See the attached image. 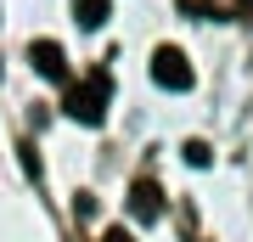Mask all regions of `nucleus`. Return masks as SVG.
Returning a JSON list of instances; mask_svg holds the SVG:
<instances>
[{
  "label": "nucleus",
  "mask_w": 253,
  "mask_h": 242,
  "mask_svg": "<svg viewBox=\"0 0 253 242\" xmlns=\"http://www.w3.org/2000/svg\"><path fill=\"white\" fill-rule=\"evenodd\" d=\"M107 96H113V73L107 68H96V73H84L79 85L68 90V101H62V113L73 118V124H84V130H96L101 118H107Z\"/></svg>",
  "instance_id": "nucleus-1"
},
{
  "label": "nucleus",
  "mask_w": 253,
  "mask_h": 242,
  "mask_svg": "<svg viewBox=\"0 0 253 242\" xmlns=\"http://www.w3.org/2000/svg\"><path fill=\"white\" fill-rule=\"evenodd\" d=\"M152 85H163V90H191L197 85V73H191V62H186V51H174V45H158L152 51Z\"/></svg>",
  "instance_id": "nucleus-2"
},
{
  "label": "nucleus",
  "mask_w": 253,
  "mask_h": 242,
  "mask_svg": "<svg viewBox=\"0 0 253 242\" xmlns=\"http://www.w3.org/2000/svg\"><path fill=\"white\" fill-rule=\"evenodd\" d=\"M28 62L40 79H68V51L56 40H28Z\"/></svg>",
  "instance_id": "nucleus-3"
},
{
  "label": "nucleus",
  "mask_w": 253,
  "mask_h": 242,
  "mask_svg": "<svg viewBox=\"0 0 253 242\" xmlns=\"http://www.w3.org/2000/svg\"><path fill=\"white\" fill-rule=\"evenodd\" d=\"M129 208H135V220H146V225H152V220H163V192H158V180H135V186H129Z\"/></svg>",
  "instance_id": "nucleus-4"
},
{
  "label": "nucleus",
  "mask_w": 253,
  "mask_h": 242,
  "mask_svg": "<svg viewBox=\"0 0 253 242\" xmlns=\"http://www.w3.org/2000/svg\"><path fill=\"white\" fill-rule=\"evenodd\" d=\"M79 23L84 28H101V23H107V0H79Z\"/></svg>",
  "instance_id": "nucleus-5"
},
{
  "label": "nucleus",
  "mask_w": 253,
  "mask_h": 242,
  "mask_svg": "<svg viewBox=\"0 0 253 242\" xmlns=\"http://www.w3.org/2000/svg\"><path fill=\"white\" fill-rule=\"evenodd\" d=\"M180 152H186V163H191V169H208V163H214V152H208V141H186Z\"/></svg>",
  "instance_id": "nucleus-6"
},
{
  "label": "nucleus",
  "mask_w": 253,
  "mask_h": 242,
  "mask_svg": "<svg viewBox=\"0 0 253 242\" xmlns=\"http://www.w3.org/2000/svg\"><path fill=\"white\" fill-rule=\"evenodd\" d=\"M101 242H135V237H129V231H124V225H113V231H107V237H101Z\"/></svg>",
  "instance_id": "nucleus-7"
},
{
  "label": "nucleus",
  "mask_w": 253,
  "mask_h": 242,
  "mask_svg": "<svg viewBox=\"0 0 253 242\" xmlns=\"http://www.w3.org/2000/svg\"><path fill=\"white\" fill-rule=\"evenodd\" d=\"M236 17H242V23H253V0H236Z\"/></svg>",
  "instance_id": "nucleus-8"
}]
</instances>
